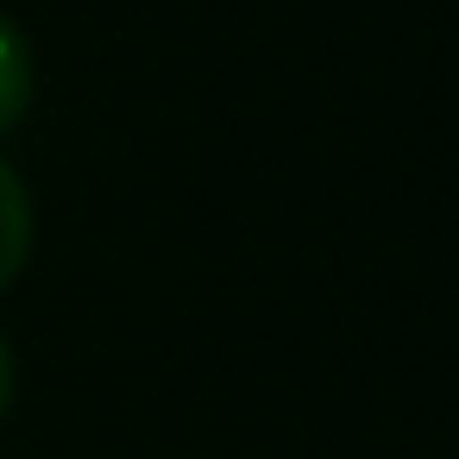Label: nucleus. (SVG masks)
Segmentation results:
<instances>
[{"instance_id": "obj_1", "label": "nucleus", "mask_w": 459, "mask_h": 459, "mask_svg": "<svg viewBox=\"0 0 459 459\" xmlns=\"http://www.w3.org/2000/svg\"><path fill=\"white\" fill-rule=\"evenodd\" d=\"M32 258V195L20 183V170L0 158V290H7Z\"/></svg>"}, {"instance_id": "obj_2", "label": "nucleus", "mask_w": 459, "mask_h": 459, "mask_svg": "<svg viewBox=\"0 0 459 459\" xmlns=\"http://www.w3.org/2000/svg\"><path fill=\"white\" fill-rule=\"evenodd\" d=\"M32 89H39V70H32V45L26 32L7 20V7H0V133H13L32 108Z\"/></svg>"}, {"instance_id": "obj_3", "label": "nucleus", "mask_w": 459, "mask_h": 459, "mask_svg": "<svg viewBox=\"0 0 459 459\" xmlns=\"http://www.w3.org/2000/svg\"><path fill=\"white\" fill-rule=\"evenodd\" d=\"M13 409V346H7V333H0V415Z\"/></svg>"}]
</instances>
